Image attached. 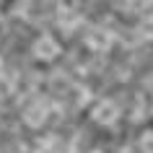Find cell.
I'll use <instances>...</instances> for the list:
<instances>
[{"instance_id":"obj_1","label":"cell","mask_w":153,"mask_h":153,"mask_svg":"<svg viewBox=\"0 0 153 153\" xmlns=\"http://www.w3.org/2000/svg\"><path fill=\"white\" fill-rule=\"evenodd\" d=\"M24 122L29 125V127H42L44 122H47V117H49V104H47V99H31L29 104L24 106Z\"/></svg>"},{"instance_id":"obj_2","label":"cell","mask_w":153,"mask_h":153,"mask_svg":"<svg viewBox=\"0 0 153 153\" xmlns=\"http://www.w3.org/2000/svg\"><path fill=\"white\" fill-rule=\"evenodd\" d=\"M91 120L96 122V125L109 127V125H114V122L120 120V106L114 104L112 99H101V101H96V104L91 106Z\"/></svg>"},{"instance_id":"obj_3","label":"cell","mask_w":153,"mask_h":153,"mask_svg":"<svg viewBox=\"0 0 153 153\" xmlns=\"http://www.w3.org/2000/svg\"><path fill=\"white\" fill-rule=\"evenodd\" d=\"M31 52H34V57H36V60L52 62V60L60 55V44H57V39L52 36V34H42V36H36V39H34Z\"/></svg>"},{"instance_id":"obj_4","label":"cell","mask_w":153,"mask_h":153,"mask_svg":"<svg viewBox=\"0 0 153 153\" xmlns=\"http://www.w3.org/2000/svg\"><path fill=\"white\" fill-rule=\"evenodd\" d=\"M83 39H86V47L94 49V52H106V49L112 47V34L104 26H91Z\"/></svg>"},{"instance_id":"obj_5","label":"cell","mask_w":153,"mask_h":153,"mask_svg":"<svg viewBox=\"0 0 153 153\" xmlns=\"http://www.w3.org/2000/svg\"><path fill=\"white\" fill-rule=\"evenodd\" d=\"M57 24L62 26L65 31H73L75 26L81 24V13L73 8V5H60L57 8Z\"/></svg>"},{"instance_id":"obj_6","label":"cell","mask_w":153,"mask_h":153,"mask_svg":"<svg viewBox=\"0 0 153 153\" xmlns=\"http://www.w3.org/2000/svg\"><path fill=\"white\" fill-rule=\"evenodd\" d=\"M137 31H140V36H143V39H153V13H148V16L140 18Z\"/></svg>"},{"instance_id":"obj_7","label":"cell","mask_w":153,"mask_h":153,"mask_svg":"<svg viewBox=\"0 0 153 153\" xmlns=\"http://www.w3.org/2000/svg\"><path fill=\"white\" fill-rule=\"evenodd\" d=\"M137 151L140 153H153V130H145L137 137Z\"/></svg>"},{"instance_id":"obj_8","label":"cell","mask_w":153,"mask_h":153,"mask_svg":"<svg viewBox=\"0 0 153 153\" xmlns=\"http://www.w3.org/2000/svg\"><path fill=\"white\" fill-rule=\"evenodd\" d=\"M10 94H13V83H10V78L0 75V101H3V99H8Z\"/></svg>"},{"instance_id":"obj_9","label":"cell","mask_w":153,"mask_h":153,"mask_svg":"<svg viewBox=\"0 0 153 153\" xmlns=\"http://www.w3.org/2000/svg\"><path fill=\"white\" fill-rule=\"evenodd\" d=\"M88 153H101V151H88Z\"/></svg>"}]
</instances>
